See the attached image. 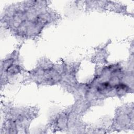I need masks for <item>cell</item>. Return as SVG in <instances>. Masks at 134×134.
Segmentation results:
<instances>
[{
  "instance_id": "8992f818",
  "label": "cell",
  "mask_w": 134,
  "mask_h": 134,
  "mask_svg": "<svg viewBox=\"0 0 134 134\" xmlns=\"http://www.w3.org/2000/svg\"><path fill=\"white\" fill-rule=\"evenodd\" d=\"M86 11L98 10L100 12H114L125 13L126 9L118 3L107 1H82Z\"/></svg>"
},
{
  "instance_id": "3957f363",
  "label": "cell",
  "mask_w": 134,
  "mask_h": 134,
  "mask_svg": "<svg viewBox=\"0 0 134 134\" xmlns=\"http://www.w3.org/2000/svg\"><path fill=\"white\" fill-rule=\"evenodd\" d=\"M4 120L1 133H18L17 130H27L31 121L37 115L34 107H17L6 103L2 104Z\"/></svg>"
},
{
  "instance_id": "5b68a950",
  "label": "cell",
  "mask_w": 134,
  "mask_h": 134,
  "mask_svg": "<svg viewBox=\"0 0 134 134\" xmlns=\"http://www.w3.org/2000/svg\"><path fill=\"white\" fill-rule=\"evenodd\" d=\"M20 47L1 61V87L9 83L13 79L24 71L19 59Z\"/></svg>"
},
{
  "instance_id": "6da1fadb",
  "label": "cell",
  "mask_w": 134,
  "mask_h": 134,
  "mask_svg": "<svg viewBox=\"0 0 134 134\" xmlns=\"http://www.w3.org/2000/svg\"><path fill=\"white\" fill-rule=\"evenodd\" d=\"M50 2L28 1L7 6L1 14V27L20 39L38 38L47 26L58 22L61 16L49 7Z\"/></svg>"
},
{
  "instance_id": "7a4b0ae2",
  "label": "cell",
  "mask_w": 134,
  "mask_h": 134,
  "mask_svg": "<svg viewBox=\"0 0 134 134\" xmlns=\"http://www.w3.org/2000/svg\"><path fill=\"white\" fill-rule=\"evenodd\" d=\"M125 72L119 63L103 66L96 72L91 81L81 84L80 94L82 99L77 101L83 110L92 105V103L117 96L122 97L130 92V86L126 83Z\"/></svg>"
},
{
  "instance_id": "277c9868",
  "label": "cell",
  "mask_w": 134,
  "mask_h": 134,
  "mask_svg": "<svg viewBox=\"0 0 134 134\" xmlns=\"http://www.w3.org/2000/svg\"><path fill=\"white\" fill-rule=\"evenodd\" d=\"M66 65L56 64L42 60L35 69L29 72L28 80L41 85L61 84L65 73Z\"/></svg>"
}]
</instances>
